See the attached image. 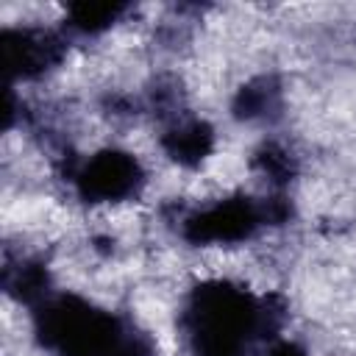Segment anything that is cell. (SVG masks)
I'll return each instance as SVG.
<instances>
[{"label": "cell", "mask_w": 356, "mask_h": 356, "mask_svg": "<svg viewBox=\"0 0 356 356\" xmlns=\"http://www.w3.org/2000/svg\"><path fill=\"white\" fill-rule=\"evenodd\" d=\"M281 306L231 278L195 284L178 309V331L189 356H250L275 339Z\"/></svg>", "instance_id": "obj_1"}, {"label": "cell", "mask_w": 356, "mask_h": 356, "mask_svg": "<svg viewBox=\"0 0 356 356\" xmlns=\"http://www.w3.org/2000/svg\"><path fill=\"white\" fill-rule=\"evenodd\" d=\"M36 345L50 356H117L136 334L125 317L75 292H53L31 309Z\"/></svg>", "instance_id": "obj_2"}, {"label": "cell", "mask_w": 356, "mask_h": 356, "mask_svg": "<svg viewBox=\"0 0 356 356\" xmlns=\"http://www.w3.org/2000/svg\"><path fill=\"white\" fill-rule=\"evenodd\" d=\"M270 228L264 195L253 197L245 192H231L209 203L192 206L181 220V239L195 248H231L250 242L259 231Z\"/></svg>", "instance_id": "obj_3"}, {"label": "cell", "mask_w": 356, "mask_h": 356, "mask_svg": "<svg viewBox=\"0 0 356 356\" xmlns=\"http://www.w3.org/2000/svg\"><path fill=\"white\" fill-rule=\"evenodd\" d=\"M67 181L86 206H120L142 195L147 170L136 153L108 145L81 156L67 170Z\"/></svg>", "instance_id": "obj_4"}, {"label": "cell", "mask_w": 356, "mask_h": 356, "mask_svg": "<svg viewBox=\"0 0 356 356\" xmlns=\"http://www.w3.org/2000/svg\"><path fill=\"white\" fill-rule=\"evenodd\" d=\"M67 58L64 31L47 25H6L0 33V61L8 86L31 83L61 67Z\"/></svg>", "instance_id": "obj_5"}, {"label": "cell", "mask_w": 356, "mask_h": 356, "mask_svg": "<svg viewBox=\"0 0 356 356\" xmlns=\"http://www.w3.org/2000/svg\"><path fill=\"white\" fill-rule=\"evenodd\" d=\"M159 147L172 164L184 170H197L217 150V131L206 117L178 111L164 120L159 134Z\"/></svg>", "instance_id": "obj_6"}, {"label": "cell", "mask_w": 356, "mask_h": 356, "mask_svg": "<svg viewBox=\"0 0 356 356\" xmlns=\"http://www.w3.org/2000/svg\"><path fill=\"white\" fill-rule=\"evenodd\" d=\"M3 286H6V295L11 300H17L19 306H25L28 312L36 309L42 300H47L56 292L47 264L42 259H31V256H19L17 261H6Z\"/></svg>", "instance_id": "obj_7"}, {"label": "cell", "mask_w": 356, "mask_h": 356, "mask_svg": "<svg viewBox=\"0 0 356 356\" xmlns=\"http://www.w3.org/2000/svg\"><path fill=\"white\" fill-rule=\"evenodd\" d=\"M281 103H284L281 83L273 75H256L236 89L231 100V114L239 122H264L281 111Z\"/></svg>", "instance_id": "obj_8"}, {"label": "cell", "mask_w": 356, "mask_h": 356, "mask_svg": "<svg viewBox=\"0 0 356 356\" xmlns=\"http://www.w3.org/2000/svg\"><path fill=\"white\" fill-rule=\"evenodd\" d=\"M250 167L270 192H284L298 175V156L281 139H264L250 153Z\"/></svg>", "instance_id": "obj_9"}, {"label": "cell", "mask_w": 356, "mask_h": 356, "mask_svg": "<svg viewBox=\"0 0 356 356\" xmlns=\"http://www.w3.org/2000/svg\"><path fill=\"white\" fill-rule=\"evenodd\" d=\"M125 11V3H70L64 11V31L75 36H100L108 28H114Z\"/></svg>", "instance_id": "obj_10"}, {"label": "cell", "mask_w": 356, "mask_h": 356, "mask_svg": "<svg viewBox=\"0 0 356 356\" xmlns=\"http://www.w3.org/2000/svg\"><path fill=\"white\" fill-rule=\"evenodd\" d=\"M264 356H309V350L289 337H275L264 345Z\"/></svg>", "instance_id": "obj_11"}]
</instances>
